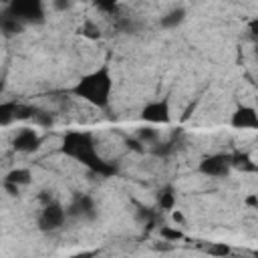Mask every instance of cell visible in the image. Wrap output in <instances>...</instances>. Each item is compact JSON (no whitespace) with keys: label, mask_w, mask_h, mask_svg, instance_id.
Returning <instances> with one entry per match:
<instances>
[{"label":"cell","mask_w":258,"mask_h":258,"mask_svg":"<svg viewBox=\"0 0 258 258\" xmlns=\"http://www.w3.org/2000/svg\"><path fill=\"white\" fill-rule=\"evenodd\" d=\"M248 32H250L254 38H258V18H252V20L248 22Z\"/></svg>","instance_id":"15"},{"label":"cell","mask_w":258,"mask_h":258,"mask_svg":"<svg viewBox=\"0 0 258 258\" xmlns=\"http://www.w3.org/2000/svg\"><path fill=\"white\" fill-rule=\"evenodd\" d=\"M111 91H113V79L109 75V69H97L89 75H85L75 87L73 93L81 99H85L87 103L95 105V107H107L111 101Z\"/></svg>","instance_id":"1"},{"label":"cell","mask_w":258,"mask_h":258,"mask_svg":"<svg viewBox=\"0 0 258 258\" xmlns=\"http://www.w3.org/2000/svg\"><path fill=\"white\" fill-rule=\"evenodd\" d=\"M69 4H71L69 0H56V2H54V8H58V10H64V8H69Z\"/></svg>","instance_id":"16"},{"label":"cell","mask_w":258,"mask_h":258,"mask_svg":"<svg viewBox=\"0 0 258 258\" xmlns=\"http://www.w3.org/2000/svg\"><path fill=\"white\" fill-rule=\"evenodd\" d=\"M159 234H161V238H165V242H177V240L181 238V232H179V230H171V228H167V226H163V228L159 230Z\"/></svg>","instance_id":"12"},{"label":"cell","mask_w":258,"mask_h":258,"mask_svg":"<svg viewBox=\"0 0 258 258\" xmlns=\"http://www.w3.org/2000/svg\"><path fill=\"white\" fill-rule=\"evenodd\" d=\"M173 206H175V194L167 187L159 194V208L161 210H173Z\"/></svg>","instance_id":"11"},{"label":"cell","mask_w":258,"mask_h":258,"mask_svg":"<svg viewBox=\"0 0 258 258\" xmlns=\"http://www.w3.org/2000/svg\"><path fill=\"white\" fill-rule=\"evenodd\" d=\"M4 181H6V183H12V185H26V183L32 181V173H30L28 169H24V167H18V169H12V171L6 175Z\"/></svg>","instance_id":"8"},{"label":"cell","mask_w":258,"mask_h":258,"mask_svg":"<svg viewBox=\"0 0 258 258\" xmlns=\"http://www.w3.org/2000/svg\"><path fill=\"white\" fill-rule=\"evenodd\" d=\"M137 141L141 145H157L159 143V133L151 127H143L137 131Z\"/></svg>","instance_id":"10"},{"label":"cell","mask_w":258,"mask_h":258,"mask_svg":"<svg viewBox=\"0 0 258 258\" xmlns=\"http://www.w3.org/2000/svg\"><path fill=\"white\" fill-rule=\"evenodd\" d=\"M208 252H212V254H222V256H224V254L230 252V248H228L226 244H214V246L208 248Z\"/></svg>","instance_id":"14"},{"label":"cell","mask_w":258,"mask_h":258,"mask_svg":"<svg viewBox=\"0 0 258 258\" xmlns=\"http://www.w3.org/2000/svg\"><path fill=\"white\" fill-rule=\"evenodd\" d=\"M40 145V137L34 129H20L16 135H14V141H12V147L20 153H30L34 151L36 147Z\"/></svg>","instance_id":"7"},{"label":"cell","mask_w":258,"mask_h":258,"mask_svg":"<svg viewBox=\"0 0 258 258\" xmlns=\"http://www.w3.org/2000/svg\"><path fill=\"white\" fill-rule=\"evenodd\" d=\"M119 2H121V0H95V4H97L99 8H103V10H111V8H115Z\"/></svg>","instance_id":"13"},{"label":"cell","mask_w":258,"mask_h":258,"mask_svg":"<svg viewBox=\"0 0 258 258\" xmlns=\"http://www.w3.org/2000/svg\"><path fill=\"white\" fill-rule=\"evenodd\" d=\"M183 18H185L183 8H173V10H169L165 16H161V26H165V28H175L177 24L183 22Z\"/></svg>","instance_id":"9"},{"label":"cell","mask_w":258,"mask_h":258,"mask_svg":"<svg viewBox=\"0 0 258 258\" xmlns=\"http://www.w3.org/2000/svg\"><path fill=\"white\" fill-rule=\"evenodd\" d=\"M64 218H67V212L62 210V206L54 204V202H48L42 208L40 216H38V224H40L42 230L52 232V230H58L64 224Z\"/></svg>","instance_id":"3"},{"label":"cell","mask_w":258,"mask_h":258,"mask_svg":"<svg viewBox=\"0 0 258 258\" xmlns=\"http://www.w3.org/2000/svg\"><path fill=\"white\" fill-rule=\"evenodd\" d=\"M10 16L16 20H32L42 16V0H12Z\"/></svg>","instance_id":"5"},{"label":"cell","mask_w":258,"mask_h":258,"mask_svg":"<svg viewBox=\"0 0 258 258\" xmlns=\"http://www.w3.org/2000/svg\"><path fill=\"white\" fill-rule=\"evenodd\" d=\"M232 127L236 129H258V113L248 105H240L232 113Z\"/></svg>","instance_id":"6"},{"label":"cell","mask_w":258,"mask_h":258,"mask_svg":"<svg viewBox=\"0 0 258 258\" xmlns=\"http://www.w3.org/2000/svg\"><path fill=\"white\" fill-rule=\"evenodd\" d=\"M141 119L147 121V123H153V125H165L169 123L171 115H169V103L167 99H157V101H151L143 107L141 111Z\"/></svg>","instance_id":"4"},{"label":"cell","mask_w":258,"mask_h":258,"mask_svg":"<svg viewBox=\"0 0 258 258\" xmlns=\"http://www.w3.org/2000/svg\"><path fill=\"white\" fill-rule=\"evenodd\" d=\"M173 222L175 224H181L183 222V214L181 212H173Z\"/></svg>","instance_id":"17"},{"label":"cell","mask_w":258,"mask_h":258,"mask_svg":"<svg viewBox=\"0 0 258 258\" xmlns=\"http://www.w3.org/2000/svg\"><path fill=\"white\" fill-rule=\"evenodd\" d=\"M232 167V155H226V153H216V155H210L206 157L202 163H200V171L208 177H220V175H226Z\"/></svg>","instance_id":"2"}]
</instances>
